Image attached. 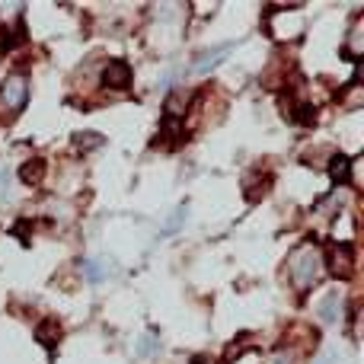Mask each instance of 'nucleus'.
Segmentation results:
<instances>
[{
	"instance_id": "nucleus-1",
	"label": "nucleus",
	"mask_w": 364,
	"mask_h": 364,
	"mask_svg": "<svg viewBox=\"0 0 364 364\" xmlns=\"http://www.w3.org/2000/svg\"><path fill=\"white\" fill-rule=\"evenodd\" d=\"M29 103V80L26 74H10L0 87V118L13 122Z\"/></svg>"
},
{
	"instance_id": "nucleus-2",
	"label": "nucleus",
	"mask_w": 364,
	"mask_h": 364,
	"mask_svg": "<svg viewBox=\"0 0 364 364\" xmlns=\"http://www.w3.org/2000/svg\"><path fill=\"white\" fill-rule=\"evenodd\" d=\"M320 268H323V256L316 253L313 246H303L291 256V282L301 284V288H310L316 284V275H320Z\"/></svg>"
},
{
	"instance_id": "nucleus-3",
	"label": "nucleus",
	"mask_w": 364,
	"mask_h": 364,
	"mask_svg": "<svg viewBox=\"0 0 364 364\" xmlns=\"http://www.w3.org/2000/svg\"><path fill=\"white\" fill-rule=\"evenodd\" d=\"M323 259H326V265H330V272L336 278H349L351 272H355V249H351L349 243L330 246V253H326Z\"/></svg>"
},
{
	"instance_id": "nucleus-4",
	"label": "nucleus",
	"mask_w": 364,
	"mask_h": 364,
	"mask_svg": "<svg viewBox=\"0 0 364 364\" xmlns=\"http://www.w3.org/2000/svg\"><path fill=\"white\" fill-rule=\"evenodd\" d=\"M103 83L109 89H128L131 87V68H128V61H122V58H112V61L103 68Z\"/></svg>"
},
{
	"instance_id": "nucleus-5",
	"label": "nucleus",
	"mask_w": 364,
	"mask_h": 364,
	"mask_svg": "<svg viewBox=\"0 0 364 364\" xmlns=\"http://www.w3.org/2000/svg\"><path fill=\"white\" fill-rule=\"evenodd\" d=\"M330 176H332V182H349L351 179V160L345 157V153H336V157L330 160Z\"/></svg>"
},
{
	"instance_id": "nucleus-6",
	"label": "nucleus",
	"mask_w": 364,
	"mask_h": 364,
	"mask_svg": "<svg viewBox=\"0 0 364 364\" xmlns=\"http://www.w3.org/2000/svg\"><path fill=\"white\" fill-rule=\"evenodd\" d=\"M42 172H45V160L35 157V160H29V163L23 166L20 176H23V182H26V186H35V182H42V179H39Z\"/></svg>"
}]
</instances>
